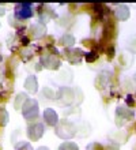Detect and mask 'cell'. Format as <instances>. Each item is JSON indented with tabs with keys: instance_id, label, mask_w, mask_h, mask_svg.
I'll return each mask as SVG.
<instances>
[{
	"instance_id": "cell-7",
	"label": "cell",
	"mask_w": 136,
	"mask_h": 150,
	"mask_svg": "<svg viewBox=\"0 0 136 150\" xmlns=\"http://www.w3.org/2000/svg\"><path fill=\"white\" fill-rule=\"evenodd\" d=\"M25 87H26L29 91H31V93L37 91V79H35V76L30 75V76L26 79V85H25Z\"/></svg>"
},
{
	"instance_id": "cell-11",
	"label": "cell",
	"mask_w": 136,
	"mask_h": 150,
	"mask_svg": "<svg viewBox=\"0 0 136 150\" xmlns=\"http://www.w3.org/2000/svg\"><path fill=\"white\" fill-rule=\"evenodd\" d=\"M7 122H8V115H7V112H6V109L0 108V126L7 124Z\"/></svg>"
},
{
	"instance_id": "cell-15",
	"label": "cell",
	"mask_w": 136,
	"mask_h": 150,
	"mask_svg": "<svg viewBox=\"0 0 136 150\" xmlns=\"http://www.w3.org/2000/svg\"><path fill=\"white\" fill-rule=\"evenodd\" d=\"M106 150H118V147L114 146V145H109V146L106 147Z\"/></svg>"
},
{
	"instance_id": "cell-5",
	"label": "cell",
	"mask_w": 136,
	"mask_h": 150,
	"mask_svg": "<svg viewBox=\"0 0 136 150\" xmlns=\"http://www.w3.org/2000/svg\"><path fill=\"white\" fill-rule=\"evenodd\" d=\"M80 51L79 49H74V51H71L70 53H67V57H68V60H70L72 64H78L79 62H80Z\"/></svg>"
},
{
	"instance_id": "cell-3",
	"label": "cell",
	"mask_w": 136,
	"mask_h": 150,
	"mask_svg": "<svg viewBox=\"0 0 136 150\" xmlns=\"http://www.w3.org/2000/svg\"><path fill=\"white\" fill-rule=\"evenodd\" d=\"M16 15L19 16L20 19H26V18H30L33 15V11L29 4H22V8H16Z\"/></svg>"
},
{
	"instance_id": "cell-13",
	"label": "cell",
	"mask_w": 136,
	"mask_h": 150,
	"mask_svg": "<svg viewBox=\"0 0 136 150\" xmlns=\"http://www.w3.org/2000/svg\"><path fill=\"white\" fill-rule=\"evenodd\" d=\"M25 98V94H19V97H18V100H16V103H15V108L16 109H19L20 108V103H22V100Z\"/></svg>"
},
{
	"instance_id": "cell-10",
	"label": "cell",
	"mask_w": 136,
	"mask_h": 150,
	"mask_svg": "<svg viewBox=\"0 0 136 150\" xmlns=\"http://www.w3.org/2000/svg\"><path fill=\"white\" fill-rule=\"evenodd\" d=\"M60 42H61L63 45H68V47H71V45H74L75 41H74V37H72V36H68V34H66V36L60 40Z\"/></svg>"
},
{
	"instance_id": "cell-6",
	"label": "cell",
	"mask_w": 136,
	"mask_h": 150,
	"mask_svg": "<svg viewBox=\"0 0 136 150\" xmlns=\"http://www.w3.org/2000/svg\"><path fill=\"white\" fill-rule=\"evenodd\" d=\"M116 16L118 18V19H121V21L128 19V16H129L128 7H127V6H120V7L117 8V11H116Z\"/></svg>"
},
{
	"instance_id": "cell-2",
	"label": "cell",
	"mask_w": 136,
	"mask_h": 150,
	"mask_svg": "<svg viewBox=\"0 0 136 150\" xmlns=\"http://www.w3.org/2000/svg\"><path fill=\"white\" fill-rule=\"evenodd\" d=\"M42 132H44V128L41 124H33V126L29 127V131H27L29 137H30L31 139H35V141L42 135Z\"/></svg>"
},
{
	"instance_id": "cell-16",
	"label": "cell",
	"mask_w": 136,
	"mask_h": 150,
	"mask_svg": "<svg viewBox=\"0 0 136 150\" xmlns=\"http://www.w3.org/2000/svg\"><path fill=\"white\" fill-rule=\"evenodd\" d=\"M133 81H135V82H136V75H135V76H133Z\"/></svg>"
},
{
	"instance_id": "cell-4",
	"label": "cell",
	"mask_w": 136,
	"mask_h": 150,
	"mask_svg": "<svg viewBox=\"0 0 136 150\" xmlns=\"http://www.w3.org/2000/svg\"><path fill=\"white\" fill-rule=\"evenodd\" d=\"M44 116H45L47 123L48 124H51V126H54V124L57 123V116H56V113H54L53 109H47L45 113H44Z\"/></svg>"
},
{
	"instance_id": "cell-14",
	"label": "cell",
	"mask_w": 136,
	"mask_h": 150,
	"mask_svg": "<svg viewBox=\"0 0 136 150\" xmlns=\"http://www.w3.org/2000/svg\"><path fill=\"white\" fill-rule=\"evenodd\" d=\"M86 57H87V60H89V62H93V60L97 59V55H95V53H89Z\"/></svg>"
},
{
	"instance_id": "cell-12",
	"label": "cell",
	"mask_w": 136,
	"mask_h": 150,
	"mask_svg": "<svg viewBox=\"0 0 136 150\" xmlns=\"http://www.w3.org/2000/svg\"><path fill=\"white\" fill-rule=\"evenodd\" d=\"M87 150H102V147L98 143H91L90 146H87Z\"/></svg>"
},
{
	"instance_id": "cell-1",
	"label": "cell",
	"mask_w": 136,
	"mask_h": 150,
	"mask_svg": "<svg viewBox=\"0 0 136 150\" xmlns=\"http://www.w3.org/2000/svg\"><path fill=\"white\" fill-rule=\"evenodd\" d=\"M25 109H23V115L26 119H33L37 116L38 113V107H37V103H35L34 100H27L26 101V105H25Z\"/></svg>"
},
{
	"instance_id": "cell-9",
	"label": "cell",
	"mask_w": 136,
	"mask_h": 150,
	"mask_svg": "<svg viewBox=\"0 0 136 150\" xmlns=\"http://www.w3.org/2000/svg\"><path fill=\"white\" fill-rule=\"evenodd\" d=\"M44 26L42 25H34V26H31V32H33V34H34L35 37H41L44 36V33H45V30H44Z\"/></svg>"
},
{
	"instance_id": "cell-8",
	"label": "cell",
	"mask_w": 136,
	"mask_h": 150,
	"mask_svg": "<svg viewBox=\"0 0 136 150\" xmlns=\"http://www.w3.org/2000/svg\"><path fill=\"white\" fill-rule=\"evenodd\" d=\"M124 116L125 119H131L133 116V111H131V109H127V108H121L118 107L117 108V116Z\"/></svg>"
}]
</instances>
